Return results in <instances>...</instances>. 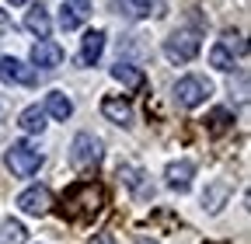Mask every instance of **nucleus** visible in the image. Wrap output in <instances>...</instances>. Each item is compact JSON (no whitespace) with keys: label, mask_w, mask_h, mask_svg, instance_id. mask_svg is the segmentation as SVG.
<instances>
[{"label":"nucleus","mask_w":251,"mask_h":244,"mask_svg":"<svg viewBox=\"0 0 251 244\" xmlns=\"http://www.w3.org/2000/svg\"><path fill=\"white\" fill-rule=\"evenodd\" d=\"M0 80L7 84H21V87H31L39 80V70L28 67L25 59H14V56H0Z\"/></svg>","instance_id":"obj_7"},{"label":"nucleus","mask_w":251,"mask_h":244,"mask_svg":"<svg viewBox=\"0 0 251 244\" xmlns=\"http://www.w3.org/2000/svg\"><path fill=\"white\" fill-rule=\"evenodd\" d=\"M164 178H168V189L188 192V185H192V178H196V164L192 161H171L168 171H164Z\"/></svg>","instance_id":"obj_11"},{"label":"nucleus","mask_w":251,"mask_h":244,"mask_svg":"<svg viewBox=\"0 0 251 244\" xmlns=\"http://www.w3.org/2000/svg\"><path fill=\"white\" fill-rule=\"evenodd\" d=\"M0 21H4V11H0Z\"/></svg>","instance_id":"obj_27"},{"label":"nucleus","mask_w":251,"mask_h":244,"mask_svg":"<svg viewBox=\"0 0 251 244\" xmlns=\"http://www.w3.org/2000/svg\"><path fill=\"white\" fill-rule=\"evenodd\" d=\"M206 122H209V129H213V133H224V129L230 126V122H234V115H230L227 108H213Z\"/></svg>","instance_id":"obj_21"},{"label":"nucleus","mask_w":251,"mask_h":244,"mask_svg":"<svg viewBox=\"0 0 251 244\" xmlns=\"http://www.w3.org/2000/svg\"><path fill=\"white\" fill-rule=\"evenodd\" d=\"M7 4H28V0H7Z\"/></svg>","instance_id":"obj_26"},{"label":"nucleus","mask_w":251,"mask_h":244,"mask_svg":"<svg viewBox=\"0 0 251 244\" xmlns=\"http://www.w3.org/2000/svg\"><path fill=\"white\" fill-rule=\"evenodd\" d=\"M46 115H52V119H59V122H67V119L74 115V101L63 95V91H49V95H46Z\"/></svg>","instance_id":"obj_15"},{"label":"nucleus","mask_w":251,"mask_h":244,"mask_svg":"<svg viewBox=\"0 0 251 244\" xmlns=\"http://www.w3.org/2000/svg\"><path fill=\"white\" fill-rule=\"evenodd\" d=\"M18 209L25 213V217H46V213L52 209V192L46 185H31L18 195Z\"/></svg>","instance_id":"obj_6"},{"label":"nucleus","mask_w":251,"mask_h":244,"mask_svg":"<svg viewBox=\"0 0 251 244\" xmlns=\"http://www.w3.org/2000/svg\"><path fill=\"white\" fill-rule=\"evenodd\" d=\"M136 244H157V241H150V237H140V241H136Z\"/></svg>","instance_id":"obj_25"},{"label":"nucleus","mask_w":251,"mask_h":244,"mask_svg":"<svg viewBox=\"0 0 251 244\" xmlns=\"http://www.w3.org/2000/svg\"><path fill=\"white\" fill-rule=\"evenodd\" d=\"M4 164L14 178H31L39 168H42V154H39V146H31V143H11L7 146V154H4Z\"/></svg>","instance_id":"obj_2"},{"label":"nucleus","mask_w":251,"mask_h":244,"mask_svg":"<svg viewBox=\"0 0 251 244\" xmlns=\"http://www.w3.org/2000/svg\"><path fill=\"white\" fill-rule=\"evenodd\" d=\"M46 108H39V105H28L21 115H18V126L25 129V133H42L46 129Z\"/></svg>","instance_id":"obj_16"},{"label":"nucleus","mask_w":251,"mask_h":244,"mask_svg":"<svg viewBox=\"0 0 251 244\" xmlns=\"http://www.w3.org/2000/svg\"><path fill=\"white\" fill-rule=\"evenodd\" d=\"M101 206H105V192H101V185H94V181H77V185L63 195V213L74 217V220H91Z\"/></svg>","instance_id":"obj_1"},{"label":"nucleus","mask_w":251,"mask_h":244,"mask_svg":"<svg viewBox=\"0 0 251 244\" xmlns=\"http://www.w3.org/2000/svg\"><path fill=\"white\" fill-rule=\"evenodd\" d=\"M220 46H224L230 56L237 52V56H244L248 52V46H244V39H241V32H224V39H220Z\"/></svg>","instance_id":"obj_22"},{"label":"nucleus","mask_w":251,"mask_h":244,"mask_svg":"<svg viewBox=\"0 0 251 244\" xmlns=\"http://www.w3.org/2000/svg\"><path fill=\"white\" fill-rule=\"evenodd\" d=\"M112 77H115L122 87H140V84H143V70H136L133 63H115V67H112Z\"/></svg>","instance_id":"obj_19"},{"label":"nucleus","mask_w":251,"mask_h":244,"mask_svg":"<svg viewBox=\"0 0 251 244\" xmlns=\"http://www.w3.org/2000/svg\"><path fill=\"white\" fill-rule=\"evenodd\" d=\"M209 67H216V70H224V73H227V70H234V56L216 42V46L209 49Z\"/></svg>","instance_id":"obj_20"},{"label":"nucleus","mask_w":251,"mask_h":244,"mask_svg":"<svg viewBox=\"0 0 251 244\" xmlns=\"http://www.w3.org/2000/svg\"><path fill=\"white\" fill-rule=\"evenodd\" d=\"M91 14V0H63L59 7V28L63 32H74V28H80Z\"/></svg>","instance_id":"obj_9"},{"label":"nucleus","mask_w":251,"mask_h":244,"mask_svg":"<svg viewBox=\"0 0 251 244\" xmlns=\"http://www.w3.org/2000/svg\"><path fill=\"white\" fill-rule=\"evenodd\" d=\"M230 195H234V181L230 178H216V181H209L206 192H202V209L206 213H220L227 206Z\"/></svg>","instance_id":"obj_8"},{"label":"nucleus","mask_w":251,"mask_h":244,"mask_svg":"<svg viewBox=\"0 0 251 244\" xmlns=\"http://www.w3.org/2000/svg\"><path fill=\"white\" fill-rule=\"evenodd\" d=\"M63 63V49L49 39H39L35 46H31V67H39V70H56Z\"/></svg>","instance_id":"obj_10"},{"label":"nucleus","mask_w":251,"mask_h":244,"mask_svg":"<svg viewBox=\"0 0 251 244\" xmlns=\"http://www.w3.org/2000/svg\"><path fill=\"white\" fill-rule=\"evenodd\" d=\"M153 7H161V4H157V0H119V11H122L126 18H133V21L150 18Z\"/></svg>","instance_id":"obj_17"},{"label":"nucleus","mask_w":251,"mask_h":244,"mask_svg":"<svg viewBox=\"0 0 251 244\" xmlns=\"http://www.w3.org/2000/svg\"><path fill=\"white\" fill-rule=\"evenodd\" d=\"M91 244H115V237H112V234H94Z\"/></svg>","instance_id":"obj_24"},{"label":"nucleus","mask_w":251,"mask_h":244,"mask_svg":"<svg viewBox=\"0 0 251 244\" xmlns=\"http://www.w3.org/2000/svg\"><path fill=\"white\" fill-rule=\"evenodd\" d=\"M28 241V230H25V223L21 220H4L0 223V244H25Z\"/></svg>","instance_id":"obj_18"},{"label":"nucleus","mask_w":251,"mask_h":244,"mask_svg":"<svg viewBox=\"0 0 251 244\" xmlns=\"http://www.w3.org/2000/svg\"><path fill=\"white\" fill-rule=\"evenodd\" d=\"M119 178H122L129 189L140 192V178H143V171H140V168H119Z\"/></svg>","instance_id":"obj_23"},{"label":"nucleus","mask_w":251,"mask_h":244,"mask_svg":"<svg viewBox=\"0 0 251 244\" xmlns=\"http://www.w3.org/2000/svg\"><path fill=\"white\" fill-rule=\"evenodd\" d=\"M101 115L108 122H115V126H129L133 122V105L126 98H119V95H108V98H101Z\"/></svg>","instance_id":"obj_13"},{"label":"nucleus","mask_w":251,"mask_h":244,"mask_svg":"<svg viewBox=\"0 0 251 244\" xmlns=\"http://www.w3.org/2000/svg\"><path fill=\"white\" fill-rule=\"evenodd\" d=\"M199 32H192V28H178L175 35L164 39V56L171 59V63H192V59L199 56Z\"/></svg>","instance_id":"obj_3"},{"label":"nucleus","mask_w":251,"mask_h":244,"mask_svg":"<svg viewBox=\"0 0 251 244\" xmlns=\"http://www.w3.org/2000/svg\"><path fill=\"white\" fill-rule=\"evenodd\" d=\"M25 28H28V32H35L39 39H49V32H52L49 7H46V4H31L28 14H25Z\"/></svg>","instance_id":"obj_14"},{"label":"nucleus","mask_w":251,"mask_h":244,"mask_svg":"<svg viewBox=\"0 0 251 244\" xmlns=\"http://www.w3.org/2000/svg\"><path fill=\"white\" fill-rule=\"evenodd\" d=\"M105 52V32L101 28H91V32L80 39V67H94Z\"/></svg>","instance_id":"obj_12"},{"label":"nucleus","mask_w":251,"mask_h":244,"mask_svg":"<svg viewBox=\"0 0 251 244\" xmlns=\"http://www.w3.org/2000/svg\"><path fill=\"white\" fill-rule=\"evenodd\" d=\"M70 164L77 171H94L101 164V140L91 133H77L70 143Z\"/></svg>","instance_id":"obj_4"},{"label":"nucleus","mask_w":251,"mask_h":244,"mask_svg":"<svg viewBox=\"0 0 251 244\" xmlns=\"http://www.w3.org/2000/svg\"><path fill=\"white\" fill-rule=\"evenodd\" d=\"M213 95V84L206 80V77H181L178 84H175V101L181 105V108H199V105H206V98Z\"/></svg>","instance_id":"obj_5"}]
</instances>
